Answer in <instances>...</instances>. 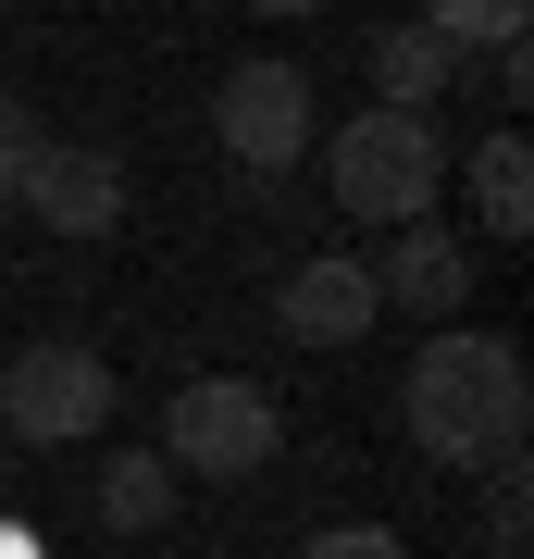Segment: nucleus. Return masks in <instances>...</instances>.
<instances>
[{"label": "nucleus", "mask_w": 534, "mask_h": 559, "mask_svg": "<svg viewBox=\"0 0 534 559\" xmlns=\"http://www.w3.org/2000/svg\"><path fill=\"white\" fill-rule=\"evenodd\" d=\"M385 261H373V299L385 311H423V323H460V286H473V261H460V237H448V224L436 212H423V224H385Z\"/></svg>", "instance_id": "obj_8"}, {"label": "nucleus", "mask_w": 534, "mask_h": 559, "mask_svg": "<svg viewBox=\"0 0 534 559\" xmlns=\"http://www.w3.org/2000/svg\"><path fill=\"white\" fill-rule=\"evenodd\" d=\"M373 87H385V112H436L448 87H460V50L411 13V25H385V38H373Z\"/></svg>", "instance_id": "obj_9"}, {"label": "nucleus", "mask_w": 534, "mask_h": 559, "mask_svg": "<svg viewBox=\"0 0 534 559\" xmlns=\"http://www.w3.org/2000/svg\"><path fill=\"white\" fill-rule=\"evenodd\" d=\"M423 25H436L460 62H473V50H497V38H522V25H534V0H423Z\"/></svg>", "instance_id": "obj_12"}, {"label": "nucleus", "mask_w": 534, "mask_h": 559, "mask_svg": "<svg viewBox=\"0 0 534 559\" xmlns=\"http://www.w3.org/2000/svg\"><path fill=\"white\" fill-rule=\"evenodd\" d=\"M485 547L497 559H534V473H522V460H497V485H485Z\"/></svg>", "instance_id": "obj_13"}, {"label": "nucleus", "mask_w": 534, "mask_h": 559, "mask_svg": "<svg viewBox=\"0 0 534 559\" xmlns=\"http://www.w3.org/2000/svg\"><path fill=\"white\" fill-rule=\"evenodd\" d=\"M448 187V138L436 112H348L336 138H323V200H336L348 224H423Z\"/></svg>", "instance_id": "obj_2"}, {"label": "nucleus", "mask_w": 534, "mask_h": 559, "mask_svg": "<svg viewBox=\"0 0 534 559\" xmlns=\"http://www.w3.org/2000/svg\"><path fill=\"white\" fill-rule=\"evenodd\" d=\"M0 473H13V436H0Z\"/></svg>", "instance_id": "obj_17"}, {"label": "nucleus", "mask_w": 534, "mask_h": 559, "mask_svg": "<svg viewBox=\"0 0 534 559\" xmlns=\"http://www.w3.org/2000/svg\"><path fill=\"white\" fill-rule=\"evenodd\" d=\"M38 150H50V138H38V112H25L13 87H0V200L25 187V162H38Z\"/></svg>", "instance_id": "obj_14"}, {"label": "nucleus", "mask_w": 534, "mask_h": 559, "mask_svg": "<svg viewBox=\"0 0 534 559\" xmlns=\"http://www.w3.org/2000/svg\"><path fill=\"white\" fill-rule=\"evenodd\" d=\"M298 559H411V547H397L385 522H323V535L298 547Z\"/></svg>", "instance_id": "obj_15"}, {"label": "nucleus", "mask_w": 534, "mask_h": 559, "mask_svg": "<svg viewBox=\"0 0 534 559\" xmlns=\"http://www.w3.org/2000/svg\"><path fill=\"white\" fill-rule=\"evenodd\" d=\"M112 360L99 348H62V336H38V348H13V373H0V436L13 448H75V436H99L112 423Z\"/></svg>", "instance_id": "obj_4"}, {"label": "nucleus", "mask_w": 534, "mask_h": 559, "mask_svg": "<svg viewBox=\"0 0 534 559\" xmlns=\"http://www.w3.org/2000/svg\"><path fill=\"white\" fill-rule=\"evenodd\" d=\"M212 138H224L237 175L274 187L286 162L311 150V75H298V62H237V75L212 87Z\"/></svg>", "instance_id": "obj_5"}, {"label": "nucleus", "mask_w": 534, "mask_h": 559, "mask_svg": "<svg viewBox=\"0 0 534 559\" xmlns=\"http://www.w3.org/2000/svg\"><path fill=\"white\" fill-rule=\"evenodd\" d=\"M162 510H175V460L162 448H112L99 460V522H112V535H150Z\"/></svg>", "instance_id": "obj_11"}, {"label": "nucleus", "mask_w": 534, "mask_h": 559, "mask_svg": "<svg viewBox=\"0 0 534 559\" xmlns=\"http://www.w3.org/2000/svg\"><path fill=\"white\" fill-rule=\"evenodd\" d=\"M473 224L485 237H534V150H522V124H497L473 150Z\"/></svg>", "instance_id": "obj_10"}, {"label": "nucleus", "mask_w": 534, "mask_h": 559, "mask_svg": "<svg viewBox=\"0 0 534 559\" xmlns=\"http://www.w3.org/2000/svg\"><path fill=\"white\" fill-rule=\"evenodd\" d=\"M0 13H13V0H0Z\"/></svg>", "instance_id": "obj_18"}, {"label": "nucleus", "mask_w": 534, "mask_h": 559, "mask_svg": "<svg viewBox=\"0 0 534 559\" xmlns=\"http://www.w3.org/2000/svg\"><path fill=\"white\" fill-rule=\"evenodd\" d=\"M373 261H348V249H323V261H298V274L274 286V323H286V336L298 348H360V336H373Z\"/></svg>", "instance_id": "obj_6"}, {"label": "nucleus", "mask_w": 534, "mask_h": 559, "mask_svg": "<svg viewBox=\"0 0 534 559\" xmlns=\"http://www.w3.org/2000/svg\"><path fill=\"white\" fill-rule=\"evenodd\" d=\"M13 200L38 212L50 237H112V224H124V162L112 150H38Z\"/></svg>", "instance_id": "obj_7"}, {"label": "nucleus", "mask_w": 534, "mask_h": 559, "mask_svg": "<svg viewBox=\"0 0 534 559\" xmlns=\"http://www.w3.org/2000/svg\"><path fill=\"white\" fill-rule=\"evenodd\" d=\"M274 448H286V411H274L261 373H199V385H175V411H162V460L199 473V485H237Z\"/></svg>", "instance_id": "obj_3"}, {"label": "nucleus", "mask_w": 534, "mask_h": 559, "mask_svg": "<svg viewBox=\"0 0 534 559\" xmlns=\"http://www.w3.org/2000/svg\"><path fill=\"white\" fill-rule=\"evenodd\" d=\"M249 13H274V25H298V13H323V0H249Z\"/></svg>", "instance_id": "obj_16"}, {"label": "nucleus", "mask_w": 534, "mask_h": 559, "mask_svg": "<svg viewBox=\"0 0 534 559\" xmlns=\"http://www.w3.org/2000/svg\"><path fill=\"white\" fill-rule=\"evenodd\" d=\"M397 423H411L423 460L448 473H497L522 460V423H534V385H522V348L485 336V323H436L397 373Z\"/></svg>", "instance_id": "obj_1"}]
</instances>
